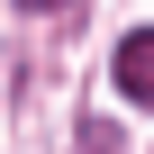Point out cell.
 <instances>
[{"mask_svg":"<svg viewBox=\"0 0 154 154\" xmlns=\"http://www.w3.org/2000/svg\"><path fill=\"white\" fill-rule=\"evenodd\" d=\"M118 91L136 109H154V27H127L118 36Z\"/></svg>","mask_w":154,"mask_h":154,"instance_id":"cell-1","label":"cell"}]
</instances>
